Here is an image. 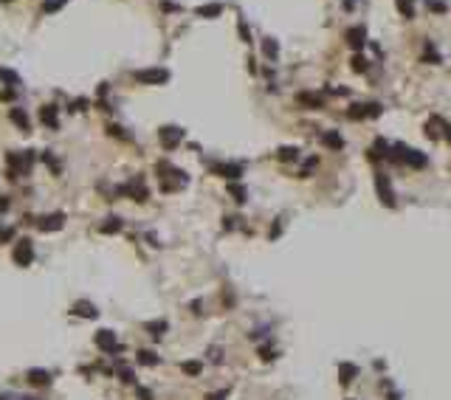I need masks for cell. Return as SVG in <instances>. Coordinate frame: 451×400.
Returning a JSON list of instances; mask_svg holds the SVG:
<instances>
[{"mask_svg": "<svg viewBox=\"0 0 451 400\" xmlns=\"http://www.w3.org/2000/svg\"><path fill=\"white\" fill-rule=\"evenodd\" d=\"M9 119H12V122L17 124V130H23V133H29V130H31L29 113H26L23 108H12V110H9Z\"/></svg>", "mask_w": 451, "mask_h": 400, "instance_id": "obj_16", "label": "cell"}, {"mask_svg": "<svg viewBox=\"0 0 451 400\" xmlns=\"http://www.w3.org/2000/svg\"><path fill=\"white\" fill-rule=\"evenodd\" d=\"M40 119H43L45 127L57 130L59 127V110H57V105H45V108L40 110Z\"/></svg>", "mask_w": 451, "mask_h": 400, "instance_id": "obj_14", "label": "cell"}, {"mask_svg": "<svg viewBox=\"0 0 451 400\" xmlns=\"http://www.w3.org/2000/svg\"><path fill=\"white\" fill-rule=\"evenodd\" d=\"M347 116H350V119H355V122L367 119V105H352V108L347 110Z\"/></svg>", "mask_w": 451, "mask_h": 400, "instance_id": "obj_31", "label": "cell"}, {"mask_svg": "<svg viewBox=\"0 0 451 400\" xmlns=\"http://www.w3.org/2000/svg\"><path fill=\"white\" fill-rule=\"evenodd\" d=\"M226 397H229V389H220V392L206 394V400H226Z\"/></svg>", "mask_w": 451, "mask_h": 400, "instance_id": "obj_39", "label": "cell"}, {"mask_svg": "<svg viewBox=\"0 0 451 400\" xmlns=\"http://www.w3.org/2000/svg\"><path fill=\"white\" fill-rule=\"evenodd\" d=\"M138 400H152V392L147 386H138Z\"/></svg>", "mask_w": 451, "mask_h": 400, "instance_id": "obj_41", "label": "cell"}, {"mask_svg": "<svg viewBox=\"0 0 451 400\" xmlns=\"http://www.w3.org/2000/svg\"><path fill=\"white\" fill-rule=\"evenodd\" d=\"M158 172H161V192H178V189H184V186L189 183L187 172L178 169V166H172V164H166V161L158 164Z\"/></svg>", "mask_w": 451, "mask_h": 400, "instance_id": "obj_1", "label": "cell"}, {"mask_svg": "<svg viewBox=\"0 0 451 400\" xmlns=\"http://www.w3.org/2000/svg\"><path fill=\"white\" fill-rule=\"evenodd\" d=\"M181 369L187 372V375H192V378H198V375L203 372V364H201V361H184V364H181Z\"/></svg>", "mask_w": 451, "mask_h": 400, "instance_id": "obj_28", "label": "cell"}, {"mask_svg": "<svg viewBox=\"0 0 451 400\" xmlns=\"http://www.w3.org/2000/svg\"><path fill=\"white\" fill-rule=\"evenodd\" d=\"M102 234H116V231H122V217H108V220L99 226Z\"/></svg>", "mask_w": 451, "mask_h": 400, "instance_id": "obj_24", "label": "cell"}, {"mask_svg": "<svg viewBox=\"0 0 451 400\" xmlns=\"http://www.w3.org/2000/svg\"><path fill=\"white\" fill-rule=\"evenodd\" d=\"M403 164H409V166H412V169H423V166H426V155L409 147V152H406V161H403Z\"/></svg>", "mask_w": 451, "mask_h": 400, "instance_id": "obj_21", "label": "cell"}, {"mask_svg": "<svg viewBox=\"0 0 451 400\" xmlns=\"http://www.w3.org/2000/svg\"><path fill=\"white\" fill-rule=\"evenodd\" d=\"M71 313H73V316H79V319H96V316H99V310H96V305H94V302L79 299V302H73Z\"/></svg>", "mask_w": 451, "mask_h": 400, "instance_id": "obj_12", "label": "cell"}, {"mask_svg": "<svg viewBox=\"0 0 451 400\" xmlns=\"http://www.w3.org/2000/svg\"><path fill=\"white\" fill-rule=\"evenodd\" d=\"M136 79L141 85H164V82H169V71L166 68H147V71H138Z\"/></svg>", "mask_w": 451, "mask_h": 400, "instance_id": "obj_7", "label": "cell"}, {"mask_svg": "<svg viewBox=\"0 0 451 400\" xmlns=\"http://www.w3.org/2000/svg\"><path fill=\"white\" fill-rule=\"evenodd\" d=\"M158 138H161V144H164V150H175V147L184 141V130L175 127V124H166V127H161Z\"/></svg>", "mask_w": 451, "mask_h": 400, "instance_id": "obj_8", "label": "cell"}, {"mask_svg": "<svg viewBox=\"0 0 451 400\" xmlns=\"http://www.w3.org/2000/svg\"><path fill=\"white\" fill-rule=\"evenodd\" d=\"M212 172L220 175V178H229V180H240V178H243V166H240V164H215V166H212Z\"/></svg>", "mask_w": 451, "mask_h": 400, "instance_id": "obj_10", "label": "cell"}, {"mask_svg": "<svg viewBox=\"0 0 451 400\" xmlns=\"http://www.w3.org/2000/svg\"><path fill=\"white\" fill-rule=\"evenodd\" d=\"M375 194L381 197V203L387 209H395L398 200H395V189H392V180H389L387 172H375Z\"/></svg>", "mask_w": 451, "mask_h": 400, "instance_id": "obj_3", "label": "cell"}, {"mask_svg": "<svg viewBox=\"0 0 451 400\" xmlns=\"http://www.w3.org/2000/svg\"><path fill=\"white\" fill-rule=\"evenodd\" d=\"M12 237H15V231H12V229L0 231V243H6V240H12Z\"/></svg>", "mask_w": 451, "mask_h": 400, "instance_id": "obj_43", "label": "cell"}, {"mask_svg": "<svg viewBox=\"0 0 451 400\" xmlns=\"http://www.w3.org/2000/svg\"><path fill=\"white\" fill-rule=\"evenodd\" d=\"M136 361H138L141 366H158V361H161V358H158L152 350H138V352H136Z\"/></svg>", "mask_w": 451, "mask_h": 400, "instance_id": "obj_23", "label": "cell"}, {"mask_svg": "<svg viewBox=\"0 0 451 400\" xmlns=\"http://www.w3.org/2000/svg\"><path fill=\"white\" fill-rule=\"evenodd\" d=\"M395 6H398V12H401L406 20L415 17V0H395Z\"/></svg>", "mask_w": 451, "mask_h": 400, "instance_id": "obj_25", "label": "cell"}, {"mask_svg": "<svg viewBox=\"0 0 451 400\" xmlns=\"http://www.w3.org/2000/svg\"><path fill=\"white\" fill-rule=\"evenodd\" d=\"M3 209H9V200H3V197H0V212H3Z\"/></svg>", "mask_w": 451, "mask_h": 400, "instance_id": "obj_45", "label": "cell"}, {"mask_svg": "<svg viewBox=\"0 0 451 400\" xmlns=\"http://www.w3.org/2000/svg\"><path fill=\"white\" fill-rule=\"evenodd\" d=\"M62 6H65V0H54V3H45V12H57Z\"/></svg>", "mask_w": 451, "mask_h": 400, "instance_id": "obj_42", "label": "cell"}, {"mask_svg": "<svg viewBox=\"0 0 451 400\" xmlns=\"http://www.w3.org/2000/svg\"><path fill=\"white\" fill-rule=\"evenodd\" d=\"M322 141L327 144V147H333V150H341V147H344L341 136H338L336 130H330V133H324V136H322Z\"/></svg>", "mask_w": 451, "mask_h": 400, "instance_id": "obj_26", "label": "cell"}, {"mask_svg": "<svg viewBox=\"0 0 451 400\" xmlns=\"http://www.w3.org/2000/svg\"><path fill=\"white\" fill-rule=\"evenodd\" d=\"M277 158H280V161H296V158H299V150H296V147H280Z\"/></svg>", "mask_w": 451, "mask_h": 400, "instance_id": "obj_29", "label": "cell"}, {"mask_svg": "<svg viewBox=\"0 0 451 400\" xmlns=\"http://www.w3.org/2000/svg\"><path fill=\"white\" fill-rule=\"evenodd\" d=\"M0 79H6L12 85H20V76H17L15 71H6V68H0Z\"/></svg>", "mask_w": 451, "mask_h": 400, "instance_id": "obj_36", "label": "cell"}, {"mask_svg": "<svg viewBox=\"0 0 451 400\" xmlns=\"http://www.w3.org/2000/svg\"><path fill=\"white\" fill-rule=\"evenodd\" d=\"M195 15L212 20V17H220V15H223V6H220V3H206V6H198V12H195Z\"/></svg>", "mask_w": 451, "mask_h": 400, "instance_id": "obj_19", "label": "cell"}, {"mask_svg": "<svg viewBox=\"0 0 451 400\" xmlns=\"http://www.w3.org/2000/svg\"><path fill=\"white\" fill-rule=\"evenodd\" d=\"M262 54L271 59V62H277V57H280V45H277L274 37H265V40H262Z\"/></svg>", "mask_w": 451, "mask_h": 400, "instance_id": "obj_22", "label": "cell"}, {"mask_svg": "<svg viewBox=\"0 0 451 400\" xmlns=\"http://www.w3.org/2000/svg\"><path fill=\"white\" fill-rule=\"evenodd\" d=\"M6 164H9V178H20L31 169L34 164V155L29 152H6Z\"/></svg>", "mask_w": 451, "mask_h": 400, "instance_id": "obj_2", "label": "cell"}, {"mask_svg": "<svg viewBox=\"0 0 451 400\" xmlns=\"http://www.w3.org/2000/svg\"><path fill=\"white\" fill-rule=\"evenodd\" d=\"M12 259L20 268H29L34 262V248H31V240H17L15 248H12Z\"/></svg>", "mask_w": 451, "mask_h": 400, "instance_id": "obj_5", "label": "cell"}, {"mask_svg": "<svg viewBox=\"0 0 451 400\" xmlns=\"http://www.w3.org/2000/svg\"><path fill=\"white\" fill-rule=\"evenodd\" d=\"M344 37H347V45H350L352 51H361V48H364V43H367V29H364V26H352Z\"/></svg>", "mask_w": 451, "mask_h": 400, "instance_id": "obj_9", "label": "cell"}, {"mask_svg": "<svg viewBox=\"0 0 451 400\" xmlns=\"http://www.w3.org/2000/svg\"><path fill=\"white\" fill-rule=\"evenodd\" d=\"M381 116V105L375 102V105H367V119H378Z\"/></svg>", "mask_w": 451, "mask_h": 400, "instance_id": "obj_37", "label": "cell"}, {"mask_svg": "<svg viewBox=\"0 0 451 400\" xmlns=\"http://www.w3.org/2000/svg\"><path fill=\"white\" fill-rule=\"evenodd\" d=\"M282 231V217H277V223H274V229H271V240H277Z\"/></svg>", "mask_w": 451, "mask_h": 400, "instance_id": "obj_40", "label": "cell"}, {"mask_svg": "<svg viewBox=\"0 0 451 400\" xmlns=\"http://www.w3.org/2000/svg\"><path fill=\"white\" fill-rule=\"evenodd\" d=\"M355 378H358V366L350 364V361H341V364H338V380H341V386L352 383Z\"/></svg>", "mask_w": 451, "mask_h": 400, "instance_id": "obj_15", "label": "cell"}, {"mask_svg": "<svg viewBox=\"0 0 451 400\" xmlns=\"http://www.w3.org/2000/svg\"><path fill=\"white\" fill-rule=\"evenodd\" d=\"M116 194H127V197H133L136 203H144V200L150 197V189H147V183H144L141 178H133L130 183L119 186V189H116Z\"/></svg>", "mask_w": 451, "mask_h": 400, "instance_id": "obj_4", "label": "cell"}, {"mask_svg": "<svg viewBox=\"0 0 451 400\" xmlns=\"http://www.w3.org/2000/svg\"><path fill=\"white\" fill-rule=\"evenodd\" d=\"M389 400H401V394H395V392H389Z\"/></svg>", "mask_w": 451, "mask_h": 400, "instance_id": "obj_46", "label": "cell"}, {"mask_svg": "<svg viewBox=\"0 0 451 400\" xmlns=\"http://www.w3.org/2000/svg\"><path fill=\"white\" fill-rule=\"evenodd\" d=\"M350 68H352L355 73H364V71H367V59L361 57V54H355V57L350 59Z\"/></svg>", "mask_w": 451, "mask_h": 400, "instance_id": "obj_33", "label": "cell"}, {"mask_svg": "<svg viewBox=\"0 0 451 400\" xmlns=\"http://www.w3.org/2000/svg\"><path fill=\"white\" fill-rule=\"evenodd\" d=\"M384 150H387V141H381V138H378V141L370 147V158H384V155H387Z\"/></svg>", "mask_w": 451, "mask_h": 400, "instance_id": "obj_32", "label": "cell"}, {"mask_svg": "<svg viewBox=\"0 0 451 400\" xmlns=\"http://www.w3.org/2000/svg\"><path fill=\"white\" fill-rule=\"evenodd\" d=\"M119 378H122V383H136V375L130 366H119Z\"/></svg>", "mask_w": 451, "mask_h": 400, "instance_id": "obj_34", "label": "cell"}, {"mask_svg": "<svg viewBox=\"0 0 451 400\" xmlns=\"http://www.w3.org/2000/svg\"><path fill=\"white\" fill-rule=\"evenodd\" d=\"M26 380L31 386H48L51 383V372L48 369H29L26 372Z\"/></svg>", "mask_w": 451, "mask_h": 400, "instance_id": "obj_17", "label": "cell"}, {"mask_svg": "<svg viewBox=\"0 0 451 400\" xmlns=\"http://www.w3.org/2000/svg\"><path fill=\"white\" fill-rule=\"evenodd\" d=\"M426 9H429L431 15H445L448 12V6H445L443 0H426Z\"/></svg>", "mask_w": 451, "mask_h": 400, "instance_id": "obj_30", "label": "cell"}, {"mask_svg": "<svg viewBox=\"0 0 451 400\" xmlns=\"http://www.w3.org/2000/svg\"><path fill=\"white\" fill-rule=\"evenodd\" d=\"M237 29H240V37H243V43H251V34H248V26H245V20H243V17H240V26H237Z\"/></svg>", "mask_w": 451, "mask_h": 400, "instance_id": "obj_38", "label": "cell"}, {"mask_svg": "<svg viewBox=\"0 0 451 400\" xmlns=\"http://www.w3.org/2000/svg\"><path fill=\"white\" fill-rule=\"evenodd\" d=\"M37 226H40V231H45V234H48V231H59L65 226V215L62 212H54V215H45L43 220L37 223Z\"/></svg>", "mask_w": 451, "mask_h": 400, "instance_id": "obj_11", "label": "cell"}, {"mask_svg": "<svg viewBox=\"0 0 451 400\" xmlns=\"http://www.w3.org/2000/svg\"><path fill=\"white\" fill-rule=\"evenodd\" d=\"M144 330H147L152 338H161L166 330H169V324H166L164 319H155V322H147V324H144Z\"/></svg>", "mask_w": 451, "mask_h": 400, "instance_id": "obj_20", "label": "cell"}, {"mask_svg": "<svg viewBox=\"0 0 451 400\" xmlns=\"http://www.w3.org/2000/svg\"><path fill=\"white\" fill-rule=\"evenodd\" d=\"M189 308H192V313H198V316L203 313V310H201V302H192V305H189Z\"/></svg>", "mask_w": 451, "mask_h": 400, "instance_id": "obj_44", "label": "cell"}, {"mask_svg": "<svg viewBox=\"0 0 451 400\" xmlns=\"http://www.w3.org/2000/svg\"><path fill=\"white\" fill-rule=\"evenodd\" d=\"M296 102H299L302 108H310V110H322V108H324V96H322V93L302 90L299 96H296Z\"/></svg>", "mask_w": 451, "mask_h": 400, "instance_id": "obj_13", "label": "cell"}, {"mask_svg": "<svg viewBox=\"0 0 451 400\" xmlns=\"http://www.w3.org/2000/svg\"><path fill=\"white\" fill-rule=\"evenodd\" d=\"M94 341H96V347H99L105 355H116V352L122 350V347H119V338H116L113 330H99V333L94 336Z\"/></svg>", "mask_w": 451, "mask_h": 400, "instance_id": "obj_6", "label": "cell"}, {"mask_svg": "<svg viewBox=\"0 0 451 400\" xmlns=\"http://www.w3.org/2000/svg\"><path fill=\"white\" fill-rule=\"evenodd\" d=\"M229 192H231V197H234L237 203H245V189H243V186L231 183V186H229Z\"/></svg>", "mask_w": 451, "mask_h": 400, "instance_id": "obj_35", "label": "cell"}, {"mask_svg": "<svg viewBox=\"0 0 451 400\" xmlns=\"http://www.w3.org/2000/svg\"><path fill=\"white\" fill-rule=\"evenodd\" d=\"M423 62H429V65H437V62H440V54L434 51V45H431V43L423 45Z\"/></svg>", "mask_w": 451, "mask_h": 400, "instance_id": "obj_27", "label": "cell"}, {"mask_svg": "<svg viewBox=\"0 0 451 400\" xmlns=\"http://www.w3.org/2000/svg\"><path fill=\"white\" fill-rule=\"evenodd\" d=\"M443 119H440V116H431L429 122H426V136L431 138V141H437V138L443 136Z\"/></svg>", "mask_w": 451, "mask_h": 400, "instance_id": "obj_18", "label": "cell"}, {"mask_svg": "<svg viewBox=\"0 0 451 400\" xmlns=\"http://www.w3.org/2000/svg\"><path fill=\"white\" fill-rule=\"evenodd\" d=\"M347 400H350V397H347Z\"/></svg>", "mask_w": 451, "mask_h": 400, "instance_id": "obj_47", "label": "cell"}]
</instances>
